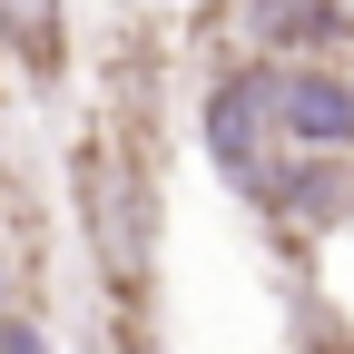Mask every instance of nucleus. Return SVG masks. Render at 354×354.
Segmentation results:
<instances>
[{
	"label": "nucleus",
	"mask_w": 354,
	"mask_h": 354,
	"mask_svg": "<svg viewBox=\"0 0 354 354\" xmlns=\"http://www.w3.org/2000/svg\"><path fill=\"white\" fill-rule=\"evenodd\" d=\"M69 207H79V236H88V266L109 286V315H148L158 305V158L138 128H88L69 148Z\"/></svg>",
	"instance_id": "1"
},
{
	"label": "nucleus",
	"mask_w": 354,
	"mask_h": 354,
	"mask_svg": "<svg viewBox=\"0 0 354 354\" xmlns=\"http://www.w3.org/2000/svg\"><path fill=\"white\" fill-rule=\"evenodd\" d=\"M10 216H20V207H0V335L39 315V266H30V236L10 227Z\"/></svg>",
	"instance_id": "4"
},
{
	"label": "nucleus",
	"mask_w": 354,
	"mask_h": 354,
	"mask_svg": "<svg viewBox=\"0 0 354 354\" xmlns=\"http://www.w3.org/2000/svg\"><path fill=\"white\" fill-rule=\"evenodd\" d=\"M207 158H216V177L266 216L276 207V187H286V167H295V148H286V128H276V88H266V59H227L207 79Z\"/></svg>",
	"instance_id": "2"
},
{
	"label": "nucleus",
	"mask_w": 354,
	"mask_h": 354,
	"mask_svg": "<svg viewBox=\"0 0 354 354\" xmlns=\"http://www.w3.org/2000/svg\"><path fill=\"white\" fill-rule=\"evenodd\" d=\"M0 59H20V79L59 88L69 79V0H0Z\"/></svg>",
	"instance_id": "3"
},
{
	"label": "nucleus",
	"mask_w": 354,
	"mask_h": 354,
	"mask_svg": "<svg viewBox=\"0 0 354 354\" xmlns=\"http://www.w3.org/2000/svg\"><path fill=\"white\" fill-rule=\"evenodd\" d=\"M109 344H118V354H167V344H158V325H148V315H109Z\"/></svg>",
	"instance_id": "5"
},
{
	"label": "nucleus",
	"mask_w": 354,
	"mask_h": 354,
	"mask_svg": "<svg viewBox=\"0 0 354 354\" xmlns=\"http://www.w3.org/2000/svg\"><path fill=\"white\" fill-rule=\"evenodd\" d=\"M0 88H10V59H0Z\"/></svg>",
	"instance_id": "6"
}]
</instances>
